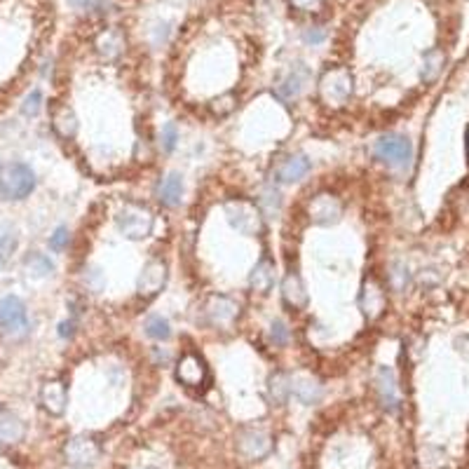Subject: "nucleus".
I'll return each mask as SVG.
<instances>
[{
	"mask_svg": "<svg viewBox=\"0 0 469 469\" xmlns=\"http://www.w3.org/2000/svg\"><path fill=\"white\" fill-rule=\"evenodd\" d=\"M35 190V171L24 162L0 164V195L8 200H24Z\"/></svg>",
	"mask_w": 469,
	"mask_h": 469,
	"instance_id": "f257e3e1",
	"label": "nucleus"
},
{
	"mask_svg": "<svg viewBox=\"0 0 469 469\" xmlns=\"http://www.w3.org/2000/svg\"><path fill=\"white\" fill-rule=\"evenodd\" d=\"M0 333L8 341H22L28 336V312L19 296L0 298Z\"/></svg>",
	"mask_w": 469,
	"mask_h": 469,
	"instance_id": "f03ea898",
	"label": "nucleus"
},
{
	"mask_svg": "<svg viewBox=\"0 0 469 469\" xmlns=\"http://www.w3.org/2000/svg\"><path fill=\"white\" fill-rule=\"evenodd\" d=\"M117 230L125 235L127 239L132 242H139V239H146L148 235L153 232V223H155V216L153 212L144 205H137V202H129L120 209V214L115 216Z\"/></svg>",
	"mask_w": 469,
	"mask_h": 469,
	"instance_id": "7ed1b4c3",
	"label": "nucleus"
},
{
	"mask_svg": "<svg viewBox=\"0 0 469 469\" xmlns=\"http://www.w3.org/2000/svg\"><path fill=\"white\" fill-rule=\"evenodd\" d=\"M373 155L382 164L392 167V169H404L413 157V146L401 134H385L373 144Z\"/></svg>",
	"mask_w": 469,
	"mask_h": 469,
	"instance_id": "20e7f679",
	"label": "nucleus"
},
{
	"mask_svg": "<svg viewBox=\"0 0 469 469\" xmlns=\"http://www.w3.org/2000/svg\"><path fill=\"white\" fill-rule=\"evenodd\" d=\"M225 219L239 235H258L263 230V212L251 202L232 200L225 205Z\"/></svg>",
	"mask_w": 469,
	"mask_h": 469,
	"instance_id": "39448f33",
	"label": "nucleus"
},
{
	"mask_svg": "<svg viewBox=\"0 0 469 469\" xmlns=\"http://www.w3.org/2000/svg\"><path fill=\"white\" fill-rule=\"evenodd\" d=\"M319 92L329 103H345L352 96V76L348 69H331L324 73Z\"/></svg>",
	"mask_w": 469,
	"mask_h": 469,
	"instance_id": "423d86ee",
	"label": "nucleus"
},
{
	"mask_svg": "<svg viewBox=\"0 0 469 469\" xmlns=\"http://www.w3.org/2000/svg\"><path fill=\"white\" fill-rule=\"evenodd\" d=\"M307 216H310V221L314 225H333L341 221L343 205L336 195L322 193L310 200V205H307Z\"/></svg>",
	"mask_w": 469,
	"mask_h": 469,
	"instance_id": "0eeeda50",
	"label": "nucleus"
},
{
	"mask_svg": "<svg viewBox=\"0 0 469 469\" xmlns=\"http://www.w3.org/2000/svg\"><path fill=\"white\" fill-rule=\"evenodd\" d=\"M101 455V448L89 436H73L64 446V458L71 467H92Z\"/></svg>",
	"mask_w": 469,
	"mask_h": 469,
	"instance_id": "6e6552de",
	"label": "nucleus"
},
{
	"mask_svg": "<svg viewBox=\"0 0 469 469\" xmlns=\"http://www.w3.org/2000/svg\"><path fill=\"white\" fill-rule=\"evenodd\" d=\"M375 390H378L380 406L387 413H399L401 409V399H399V387H397V375L390 366H380L375 373Z\"/></svg>",
	"mask_w": 469,
	"mask_h": 469,
	"instance_id": "1a4fd4ad",
	"label": "nucleus"
},
{
	"mask_svg": "<svg viewBox=\"0 0 469 469\" xmlns=\"http://www.w3.org/2000/svg\"><path fill=\"white\" fill-rule=\"evenodd\" d=\"M164 282H167V263L160 261V258H153V261H148L144 265V270H141L137 291L139 296H144V298H153V296L162 291Z\"/></svg>",
	"mask_w": 469,
	"mask_h": 469,
	"instance_id": "9d476101",
	"label": "nucleus"
},
{
	"mask_svg": "<svg viewBox=\"0 0 469 469\" xmlns=\"http://www.w3.org/2000/svg\"><path fill=\"white\" fill-rule=\"evenodd\" d=\"M237 450L246 460H261L273 450V436L263 429H244L237 436Z\"/></svg>",
	"mask_w": 469,
	"mask_h": 469,
	"instance_id": "9b49d317",
	"label": "nucleus"
},
{
	"mask_svg": "<svg viewBox=\"0 0 469 469\" xmlns=\"http://www.w3.org/2000/svg\"><path fill=\"white\" fill-rule=\"evenodd\" d=\"M207 378H209L207 366L200 357L197 355L181 357V361H178V366H176V380L181 382L183 387H188V390H200V387H205Z\"/></svg>",
	"mask_w": 469,
	"mask_h": 469,
	"instance_id": "f8f14e48",
	"label": "nucleus"
},
{
	"mask_svg": "<svg viewBox=\"0 0 469 469\" xmlns=\"http://www.w3.org/2000/svg\"><path fill=\"white\" fill-rule=\"evenodd\" d=\"M40 404L49 416H64L69 404V392L61 380H47L40 390Z\"/></svg>",
	"mask_w": 469,
	"mask_h": 469,
	"instance_id": "ddd939ff",
	"label": "nucleus"
},
{
	"mask_svg": "<svg viewBox=\"0 0 469 469\" xmlns=\"http://www.w3.org/2000/svg\"><path fill=\"white\" fill-rule=\"evenodd\" d=\"M310 169H312L310 157L303 155V153H296V155H289L287 160H282V164L277 167V171H275V181L296 183V181H300V178H305Z\"/></svg>",
	"mask_w": 469,
	"mask_h": 469,
	"instance_id": "4468645a",
	"label": "nucleus"
},
{
	"mask_svg": "<svg viewBox=\"0 0 469 469\" xmlns=\"http://www.w3.org/2000/svg\"><path fill=\"white\" fill-rule=\"evenodd\" d=\"M239 314V305L235 303L232 298L228 296H212L207 300V317L212 319V324L216 326H228L237 319Z\"/></svg>",
	"mask_w": 469,
	"mask_h": 469,
	"instance_id": "2eb2a0df",
	"label": "nucleus"
},
{
	"mask_svg": "<svg viewBox=\"0 0 469 469\" xmlns=\"http://www.w3.org/2000/svg\"><path fill=\"white\" fill-rule=\"evenodd\" d=\"M155 197L160 200V205L164 207H178L183 197V178L178 174H167L162 181L157 183Z\"/></svg>",
	"mask_w": 469,
	"mask_h": 469,
	"instance_id": "dca6fc26",
	"label": "nucleus"
},
{
	"mask_svg": "<svg viewBox=\"0 0 469 469\" xmlns=\"http://www.w3.org/2000/svg\"><path fill=\"white\" fill-rule=\"evenodd\" d=\"M359 305H361V312L366 314L368 319L380 317V312L385 310V293L380 291L378 284L375 282L364 284L361 296H359Z\"/></svg>",
	"mask_w": 469,
	"mask_h": 469,
	"instance_id": "f3484780",
	"label": "nucleus"
},
{
	"mask_svg": "<svg viewBox=\"0 0 469 469\" xmlns=\"http://www.w3.org/2000/svg\"><path fill=\"white\" fill-rule=\"evenodd\" d=\"M291 394L300 404L312 406L319 404V399H322V385L314 378H310V375H298V378L291 380Z\"/></svg>",
	"mask_w": 469,
	"mask_h": 469,
	"instance_id": "a211bd4d",
	"label": "nucleus"
},
{
	"mask_svg": "<svg viewBox=\"0 0 469 469\" xmlns=\"http://www.w3.org/2000/svg\"><path fill=\"white\" fill-rule=\"evenodd\" d=\"M273 284H275V263L268 261V258H263V261H258L256 268L251 270L249 287H251V291L265 296L270 289H273Z\"/></svg>",
	"mask_w": 469,
	"mask_h": 469,
	"instance_id": "6ab92c4d",
	"label": "nucleus"
},
{
	"mask_svg": "<svg viewBox=\"0 0 469 469\" xmlns=\"http://www.w3.org/2000/svg\"><path fill=\"white\" fill-rule=\"evenodd\" d=\"M282 296L291 307H305L307 305V291L303 287V280L298 275H287L282 282Z\"/></svg>",
	"mask_w": 469,
	"mask_h": 469,
	"instance_id": "aec40b11",
	"label": "nucleus"
},
{
	"mask_svg": "<svg viewBox=\"0 0 469 469\" xmlns=\"http://www.w3.org/2000/svg\"><path fill=\"white\" fill-rule=\"evenodd\" d=\"M307 78H310V76H307L305 69L291 71L280 83V87H277V94H280L282 99H296V96H300V94H303V89H305V85H307Z\"/></svg>",
	"mask_w": 469,
	"mask_h": 469,
	"instance_id": "412c9836",
	"label": "nucleus"
},
{
	"mask_svg": "<svg viewBox=\"0 0 469 469\" xmlns=\"http://www.w3.org/2000/svg\"><path fill=\"white\" fill-rule=\"evenodd\" d=\"M268 394L270 399L275 401V404H287L289 397H291V375L284 373V371H277L270 375L268 380Z\"/></svg>",
	"mask_w": 469,
	"mask_h": 469,
	"instance_id": "4be33fe9",
	"label": "nucleus"
},
{
	"mask_svg": "<svg viewBox=\"0 0 469 469\" xmlns=\"http://www.w3.org/2000/svg\"><path fill=\"white\" fill-rule=\"evenodd\" d=\"M122 47H125V38H122L117 31H106V33H101V35H99V40H96L99 54H101L106 61H113V59L120 57Z\"/></svg>",
	"mask_w": 469,
	"mask_h": 469,
	"instance_id": "5701e85b",
	"label": "nucleus"
},
{
	"mask_svg": "<svg viewBox=\"0 0 469 469\" xmlns=\"http://www.w3.org/2000/svg\"><path fill=\"white\" fill-rule=\"evenodd\" d=\"M24 268H26V273L31 277H35V280H42V277H49L54 273L52 258L40 254V251H31V254L24 258Z\"/></svg>",
	"mask_w": 469,
	"mask_h": 469,
	"instance_id": "b1692460",
	"label": "nucleus"
},
{
	"mask_svg": "<svg viewBox=\"0 0 469 469\" xmlns=\"http://www.w3.org/2000/svg\"><path fill=\"white\" fill-rule=\"evenodd\" d=\"M24 439V423L15 416L0 418V446L17 443Z\"/></svg>",
	"mask_w": 469,
	"mask_h": 469,
	"instance_id": "393cba45",
	"label": "nucleus"
},
{
	"mask_svg": "<svg viewBox=\"0 0 469 469\" xmlns=\"http://www.w3.org/2000/svg\"><path fill=\"white\" fill-rule=\"evenodd\" d=\"M52 125L64 139H71V137H76V132H78V117L69 106H61L57 113H54Z\"/></svg>",
	"mask_w": 469,
	"mask_h": 469,
	"instance_id": "a878e982",
	"label": "nucleus"
},
{
	"mask_svg": "<svg viewBox=\"0 0 469 469\" xmlns=\"http://www.w3.org/2000/svg\"><path fill=\"white\" fill-rule=\"evenodd\" d=\"M144 329H146V336L155 338V341H167V338L171 336L169 322H167L164 317H160V314H153V317H148L146 324H144Z\"/></svg>",
	"mask_w": 469,
	"mask_h": 469,
	"instance_id": "bb28decb",
	"label": "nucleus"
},
{
	"mask_svg": "<svg viewBox=\"0 0 469 469\" xmlns=\"http://www.w3.org/2000/svg\"><path fill=\"white\" fill-rule=\"evenodd\" d=\"M282 209V195L277 188H265L261 193V212L268 216H277Z\"/></svg>",
	"mask_w": 469,
	"mask_h": 469,
	"instance_id": "cd10ccee",
	"label": "nucleus"
},
{
	"mask_svg": "<svg viewBox=\"0 0 469 469\" xmlns=\"http://www.w3.org/2000/svg\"><path fill=\"white\" fill-rule=\"evenodd\" d=\"M409 282H411L409 268H406V265L401 263V261H394L392 268H390V284H392V289H394V291H404V289L409 287Z\"/></svg>",
	"mask_w": 469,
	"mask_h": 469,
	"instance_id": "c85d7f7f",
	"label": "nucleus"
},
{
	"mask_svg": "<svg viewBox=\"0 0 469 469\" xmlns=\"http://www.w3.org/2000/svg\"><path fill=\"white\" fill-rule=\"evenodd\" d=\"M15 249H17V232L8 223H0V254L10 258Z\"/></svg>",
	"mask_w": 469,
	"mask_h": 469,
	"instance_id": "c756f323",
	"label": "nucleus"
},
{
	"mask_svg": "<svg viewBox=\"0 0 469 469\" xmlns=\"http://www.w3.org/2000/svg\"><path fill=\"white\" fill-rule=\"evenodd\" d=\"M178 144V129L174 122H167L162 127V132H160V148H162V153H171Z\"/></svg>",
	"mask_w": 469,
	"mask_h": 469,
	"instance_id": "7c9ffc66",
	"label": "nucleus"
},
{
	"mask_svg": "<svg viewBox=\"0 0 469 469\" xmlns=\"http://www.w3.org/2000/svg\"><path fill=\"white\" fill-rule=\"evenodd\" d=\"M42 110V92L40 89H33L31 94H26L22 103V113L26 117H35Z\"/></svg>",
	"mask_w": 469,
	"mask_h": 469,
	"instance_id": "2f4dec72",
	"label": "nucleus"
},
{
	"mask_svg": "<svg viewBox=\"0 0 469 469\" xmlns=\"http://www.w3.org/2000/svg\"><path fill=\"white\" fill-rule=\"evenodd\" d=\"M441 64H443V57L441 52H429L427 57H425V69H423V78L425 80H434L436 76H439L441 71Z\"/></svg>",
	"mask_w": 469,
	"mask_h": 469,
	"instance_id": "473e14b6",
	"label": "nucleus"
},
{
	"mask_svg": "<svg viewBox=\"0 0 469 469\" xmlns=\"http://www.w3.org/2000/svg\"><path fill=\"white\" fill-rule=\"evenodd\" d=\"M69 242H71V232H69V228H57L52 235H49V249L52 251H64L66 246H69Z\"/></svg>",
	"mask_w": 469,
	"mask_h": 469,
	"instance_id": "72a5a7b5",
	"label": "nucleus"
},
{
	"mask_svg": "<svg viewBox=\"0 0 469 469\" xmlns=\"http://www.w3.org/2000/svg\"><path fill=\"white\" fill-rule=\"evenodd\" d=\"M270 341H273V345H277V348H284V345L289 343V329L282 319H277V322H273V326H270Z\"/></svg>",
	"mask_w": 469,
	"mask_h": 469,
	"instance_id": "f704fd0d",
	"label": "nucleus"
},
{
	"mask_svg": "<svg viewBox=\"0 0 469 469\" xmlns=\"http://www.w3.org/2000/svg\"><path fill=\"white\" fill-rule=\"evenodd\" d=\"M85 287H87L89 291H94V293L101 291V289L106 287V280H103L101 270H96V268L85 270Z\"/></svg>",
	"mask_w": 469,
	"mask_h": 469,
	"instance_id": "c9c22d12",
	"label": "nucleus"
},
{
	"mask_svg": "<svg viewBox=\"0 0 469 469\" xmlns=\"http://www.w3.org/2000/svg\"><path fill=\"white\" fill-rule=\"evenodd\" d=\"M232 110H235V96L232 94H225V96L214 99V101H212V113L214 115L223 117L228 113H232Z\"/></svg>",
	"mask_w": 469,
	"mask_h": 469,
	"instance_id": "e433bc0d",
	"label": "nucleus"
},
{
	"mask_svg": "<svg viewBox=\"0 0 469 469\" xmlns=\"http://www.w3.org/2000/svg\"><path fill=\"white\" fill-rule=\"evenodd\" d=\"M69 5L78 12H96V10L108 8L106 0H69Z\"/></svg>",
	"mask_w": 469,
	"mask_h": 469,
	"instance_id": "4c0bfd02",
	"label": "nucleus"
},
{
	"mask_svg": "<svg viewBox=\"0 0 469 469\" xmlns=\"http://www.w3.org/2000/svg\"><path fill=\"white\" fill-rule=\"evenodd\" d=\"M303 40L307 42V45H322V42L326 40V31L322 26H310V28H305Z\"/></svg>",
	"mask_w": 469,
	"mask_h": 469,
	"instance_id": "58836bf2",
	"label": "nucleus"
},
{
	"mask_svg": "<svg viewBox=\"0 0 469 469\" xmlns=\"http://www.w3.org/2000/svg\"><path fill=\"white\" fill-rule=\"evenodd\" d=\"M322 3V0H291V5L296 10H303V12H307V10H314L317 5Z\"/></svg>",
	"mask_w": 469,
	"mask_h": 469,
	"instance_id": "ea45409f",
	"label": "nucleus"
},
{
	"mask_svg": "<svg viewBox=\"0 0 469 469\" xmlns=\"http://www.w3.org/2000/svg\"><path fill=\"white\" fill-rule=\"evenodd\" d=\"M73 333H76V322H73V319L59 324V336L61 338H73Z\"/></svg>",
	"mask_w": 469,
	"mask_h": 469,
	"instance_id": "a19ab883",
	"label": "nucleus"
},
{
	"mask_svg": "<svg viewBox=\"0 0 469 469\" xmlns=\"http://www.w3.org/2000/svg\"><path fill=\"white\" fill-rule=\"evenodd\" d=\"M5 261H8V258H5L3 254H0V270H3V265H5Z\"/></svg>",
	"mask_w": 469,
	"mask_h": 469,
	"instance_id": "79ce46f5",
	"label": "nucleus"
}]
</instances>
